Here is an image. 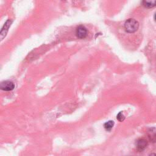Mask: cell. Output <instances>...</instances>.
<instances>
[{
    "instance_id": "2",
    "label": "cell",
    "mask_w": 156,
    "mask_h": 156,
    "mask_svg": "<svg viewBox=\"0 0 156 156\" xmlns=\"http://www.w3.org/2000/svg\"><path fill=\"white\" fill-rule=\"evenodd\" d=\"M76 36L80 39L85 38L87 35V30L85 26L80 25L76 29Z\"/></svg>"
},
{
    "instance_id": "8",
    "label": "cell",
    "mask_w": 156,
    "mask_h": 156,
    "mask_svg": "<svg viewBox=\"0 0 156 156\" xmlns=\"http://www.w3.org/2000/svg\"><path fill=\"white\" fill-rule=\"evenodd\" d=\"M116 118H117V119H118L119 121H120V122H122V121H123L124 120L125 117H124V115L122 114V112H119V113H118V114L117 115V116H116Z\"/></svg>"
},
{
    "instance_id": "3",
    "label": "cell",
    "mask_w": 156,
    "mask_h": 156,
    "mask_svg": "<svg viewBox=\"0 0 156 156\" xmlns=\"http://www.w3.org/2000/svg\"><path fill=\"white\" fill-rule=\"evenodd\" d=\"M0 88L1 90H4V91H11V90H13V88H15V85L11 81L5 80V81H3L1 83Z\"/></svg>"
},
{
    "instance_id": "1",
    "label": "cell",
    "mask_w": 156,
    "mask_h": 156,
    "mask_svg": "<svg viewBox=\"0 0 156 156\" xmlns=\"http://www.w3.org/2000/svg\"><path fill=\"white\" fill-rule=\"evenodd\" d=\"M139 27L138 23L134 19H128L124 23V28L127 32L134 33L135 32Z\"/></svg>"
},
{
    "instance_id": "4",
    "label": "cell",
    "mask_w": 156,
    "mask_h": 156,
    "mask_svg": "<svg viewBox=\"0 0 156 156\" xmlns=\"http://www.w3.org/2000/svg\"><path fill=\"white\" fill-rule=\"evenodd\" d=\"M147 142L145 139L140 138L138 139L136 142V147L137 149L140 151H143L147 146Z\"/></svg>"
},
{
    "instance_id": "9",
    "label": "cell",
    "mask_w": 156,
    "mask_h": 156,
    "mask_svg": "<svg viewBox=\"0 0 156 156\" xmlns=\"http://www.w3.org/2000/svg\"><path fill=\"white\" fill-rule=\"evenodd\" d=\"M154 20L156 21V13H155V15H154Z\"/></svg>"
},
{
    "instance_id": "6",
    "label": "cell",
    "mask_w": 156,
    "mask_h": 156,
    "mask_svg": "<svg viewBox=\"0 0 156 156\" xmlns=\"http://www.w3.org/2000/svg\"><path fill=\"white\" fill-rule=\"evenodd\" d=\"M142 4L146 8L151 9L156 6V0H143Z\"/></svg>"
},
{
    "instance_id": "5",
    "label": "cell",
    "mask_w": 156,
    "mask_h": 156,
    "mask_svg": "<svg viewBox=\"0 0 156 156\" xmlns=\"http://www.w3.org/2000/svg\"><path fill=\"white\" fill-rule=\"evenodd\" d=\"M148 138L149 140L152 143L156 142V128L152 127L148 130L147 133Z\"/></svg>"
},
{
    "instance_id": "7",
    "label": "cell",
    "mask_w": 156,
    "mask_h": 156,
    "mask_svg": "<svg viewBox=\"0 0 156 156\" xmlns=\"http://www.w3.org/2000/svg\"><path fill=\"white\" fill-rule=\"evenodd\" d=\"M113 126H114V121L110 120V121H108L106 122L104 124V128H105L107 130L110 131V130H111V129H112V127H113Z\"/></svg>"
}]
</instances>
